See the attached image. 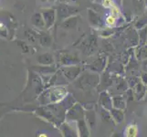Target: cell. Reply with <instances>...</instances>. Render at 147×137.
<instances>
[{
  "label": "cell",
  "instance_id": "8",
  "mask_svg": "<svg viewBox=\"0 0 147 137\" xmlns=\"http://www.w3.org/2000/svg\"><path fill=\"white\" fill-rule=\"evenodd\" d=\"M88 20L90 24L95 28L103 27V18L97 11H94L93 9H88Z\"/></svg>",
  "mask_w": 147,
  "mask_h": 137
},
{
  "label": "cell",
  "instance_id": "14",
  "mask_svg": "<svg viewBox=\"0 0 147 137\" xmlns=\"http://www.w3.org/2000/svg\"><path fill=\"white\" fill-rule=\"evenodd\" d=\"M30 22L38 28H46V24H45L42 13H35L30 18Z\"/></svg>",
  "mask_w": 147,
  "mask_h": 137
},
{
  "label": "cell",
  "instance_id": "19",
  "mask_svg": "<svg viewBox=\"0 0 147 137\" xmlns=\"http://www.w3.org/2000/svg\"><path fill=\"white\" fill-rule=\"evenodd\" d=\"M85 118L90 129H93L96 126V115L94 111H85Z\"/></svg>",
  "mask_w": 147,
  "mask_h": 137
},
{
  "label": "cell",
  "instance_id": "15",
  "mask_svg": "<svg viewBox=\"0 0 147 137\" xmlns=\"http://www.w3.org/2000/svg\"><path fill=\"white\" fill-rule=\"evenodd\" d=\"M133 93L136 100H141L144 97L146 93V88L143 82H139L133 88Z\"/></svg>",
  "mask_w": 147,
  "mask_h": 137
},
{
  "label": "cell",
  "instance_id": "28",
  "mask_svg": "<svg viewBox=\"0 0 147 137\" xmlns=\"http://www.w3.org/2000/svg\"><path fill=\"white\" fill-rule=\"evenodd\" d=\"M146 25H147V18H146V16H144V17H141L138 19V21L135 23V28L138 29H141V28L146 27Z\"/></svg>",
  "mask_w": 147,
  "mask_h": 137
},
{
  "label": "cell",
  "instance_id": "25",
  "mask_svg": "<svg viewBox=\"0 0 147 137\" xmlns=\"http://www.w3.org/2000/svg\"><path fill=\"white\" fill-rule=\"evenodd\" d=\"M139 42L141 45L147 43V26L139 29Z\"/></svg>",
  "mask_w": 147,
  "mask_h": 137
},
{
  "label": "cell",
  "instance_id": "26",
  "mask_svg": "<svg viewBox=\"0 0 147 137\" xmlns=\"http://www.w3.org/2000/svg\"><path fill=\"white\" fill-rule=\"evenodd\" d=\"M140 82V78L138 76H129L127 79V84L130 88L133 89L134 86Z\"/></svg>",
  "mask_w": 147,
  "mask_h": 137
},
{
  "label": "cell",
  "instance_id": "12",
  "mask_svg": "<svg viewBox=\"0 0 147 137\" xmlns=\"http://www.w3.org/2000/svg\"><path fill=\"white\" fill-rule=\"evenodd\" d=\"M100 103L102 106V108L111 111V109L113 107V98H111V95L107 91H103L100 95Z\"/></svg>",
  "mask_w": 147,
  "mask_h": 137
},
{
  "label": "cell",
  "instance_id": "31",
  "mask_svg": "<svg viewBox=\"0 0 147 137\" xmlns=\"http://www.w3.org/2000/svg\"><path fill=\"white\" fill-rule=\"evenodd\" d=\"M111 15H113V16L115 18H118V16L120 15L119 8L116 7H111Z\"/></svg>",
  "mask_w": 147,
  "mask_h": 137
},
{
  "label": "cell",
  "instance_id": "33",
  "mask_svg": "<svg viewBox=\"0 0 147 137\" xmlns=\"http://www.w3.org/2000/svg\"><path fill=\"white\" fill-rule=\"evenodd\" d=\"M19 44L21 45V48H22V49H23V51H24V52H26V53H28V50H29V47H28V46H27L24 42H20Z\"/></svg>",
  "mask_w": 147,
  "mask_h": 137
},
{
  "label": "cell",
  "instance_id": "6",
  "mask_svg": "<svg viewBox=\"0 0 147 137\" xmlns=\"http://www.w3.org/2000/svg\"><path fill=\"white\" fill-rule=\"evenodd\" d=\"M82 72V68L76 65H70V66H64L61 69V74L69 82L77 80V78L80 75Z\"/></svg>",
  "mask_w": 147,
  "mask_h": 137
},
{
  "label": "cell",
  "instance_id": "23",
  "mask_svg": "<svg viewBox=\"0 0 147 137\" xmlns=\"http://www.w3.org/2000/svg\"><path fill=\"white\" fill-rule=\"evenodd\" d=\"M39 43L41 46H43V47H50V46L52 45V38L50 36H49L48 34H41L39 36Z\"/></svg>",
  "mask_w": 147,
  "mask_h": 137
},
{
  "label": "cell",
  "instance_id": "20",
  "mask_svg": "<svg viewBox=\"0 0 147 137\" xmlns=\"http://www.w3.org/2000/svg\"><path fill=\"white\" fill-rule=\"evenodd\" d=\"M136 59L137 60H140V61H143V60L147 59V45L144 44V45H140V47L137 48L136 49Z\"/></svg>",
  "mask_w": 147,
  "mask_h": 137
},
{
  "label": "cell",
  "instance_id": "5",
  "mask_svg": "<svg viewBox=\"0 0 147 137\" xmlns=\"http://www.w3.org/2000/svg\"><path fill=\"white\" fill-rule=\"evenodd\" d=\"M83 118H85V111L79 103H75L66 113V119L68 121H77Z\"/></svg>",
  "mask_w": 147,
  "mask_h": 137
},
{
  "label": "cell",
  "instance_id": "22",
  "mask_svg": "<svg viewBox=\"0 0 147 137\" xmlns=\"http://www.w3.org/2000/svg\"><path fill=\"white\" fill-rule=\"evenodd\" d=\"M37 68H38V69H36L37 72L42 75H52L56 72L55 67H53L52 65H49V66L42 65V66H40V67H37Z\"/></svg>",
  "mask_w": 147,
  "mask_h": 137
},
{
  "label": "cell",
  "instance_id": "38",
  "mask_svg": "<svg viewBox=\"0 0 147 137\" xmlns=\"http://www.w3.org/2000/svg\"><path fill=\"white\" fill-rule=\"evenodd\" d=\"M144 1L145 2V5H146V7H147V0H144Z\"/></svg>",
  "mask_w": 147,
  "mask_h": 137
},
{
  "label": "cell",
  "instance_id": "24",
  "mask_svg": "<svg viewBox=\"0 0 147 137\" xmlns=\"http://www.w3.org/2000/svg\"><path fill=\"white\" fill-rule=\"evenodd\" d=\"M138 134V128L137 125L135 124H130L125 129V135L128 137H134Z\"/></svg>",
  "mask_w": 147,
  "mask_h": 137
},
{
  "label": "cell",
  "instance_id": "29",
  "mask_svg": "<svg viewBox=\"0 0 147 137\" xmlns=\"http://www.w3.org/2000/svg\"><path fill=\"white\" fill-rule=\"evenodd\" d=\"M102 6L105 8H111V7H113V0H102Z\"/></svg>",
  "mask_w": 147,
  "mask_h": 137
},
{
  "label": "cell",
  "instance_id": "35",
  "mask_svg": "<svg viewBox=\"0 0 147 137\" xmlns=\"http://www.w3.org/2000/svg\"><path fill=\"white\" fill-rule=\"evenodd\" d=\"M142 68H143L144 72H147V59L142 61Z\"/></svg>",
  "mask_w": 147,
  "mask_h": 137
},
{
  "label": "cell",
  "instance_id": "3",
  "mask_svg": "<svg viewBox=\"0 0 147 137\" xmlns=\"http://www.w3.org/2000/svg\"><path fill=\"white\" fill-rule=\"evenodd\" d=\"M79 12V9L69 4L60 3L59 6L56 7V14H57V18L59 21H63L67 18L74 16Z\"/></svg>",
  "mask_w": 147,
  "mask_h": 137
},
{
  "label": "cell",
  "instance_id": "30",
  "mask_svg": "<svg viewBox=\"0 0 147 137\" xmlns=\"http://www.w3.org/2000/svg\"><path fill=\"white\" fill-rule=\"evenodd\" d=\"M26 36H27V38L30 40V41H32V42H35V41H36L37 37H36V35H35L32 31H28V32L26 33Z\"/></svg>",
  "mask_w": 147,
  "mask_h": 137
},
{
  "label": "cell",
  "instance_id": "1",
  "mask_svg": "<svg viewBox=\"0 0 147 137\" xmlns=\"http://www.w3.org/2000/svg\"><path fill=\"white\" fill-rule=\"evenodd\" d=\"M68 94V90L62 86H57L49 89V90L43 92L41 96L42 104H50L57 103L59 101H62Z\"/></svg>",
  "mask_w": 147,
  "mask_h": 137
},
{
  "label": "cell",
  "instance_id": "16",
  "mask_svg": "<svg viewBox=\"0 0 147 137\" xmlns=\"http://www.w3.org/2000/svg\"><path fill=\"white\" fill-rule=\"evenodd\" d=\"M38 62L43 66H49L54 64V58L51 54L44 53L38 57Z\"/></svg>",
  "mask_w": 147,
  "mask_h": 137
},
{
  "label": "cell",
  "instance_id": "2",
  "mask_svg": "<svg viewBox=\"0 0 147 137\" xmlns=\"http://www.w3.org/2000/svg\"><path fill=\"white\" fill-rule=\"evenodd\" d=\"M100 82V77L97 73L92 72H84L82 75H80L77 78L76 86L83 90L93 89Z\"/></svg>",
  "mask_w": 147,
  "mask_h": 137
},
{
  "label": "cell",
  "instance_id": "27",
  "mask_svg": "<svg viewBox=\"0 0 147 137\" xmlns=\"http://www.w3.org/2000/svg\"><path fill=\"white\" fill-rule=\"evenodd\" d=\"M105 23H106V25H107L108 27L113 28V27L115 26L116 23H117V18L113 17V15H110V16H108L107 18H105Z\"/></svg>",
  "mask_w": 147,
  "mask_h": 137
},
{
  "label": "cell",
  "instance_id": "7",
  "mask_svg": "<svg viewBox=\"0 0 147 137\" xmlns=\"http://www.w3.org/2000/svg\"><path fill=\"white\" fill-rule=\"evenodd\" d=\"M59 61L63 66L76 65L79 63V58L76 55H73L69 52H61L59 56Z\"/></svg>",
  "mask_w": 147,
  "mask_h": 137
},
{
  "label": "cell",
  "instance_id": "4",
  "mask_svg": "<svg viewBox=\"0 0 147 137\" xmlns=\"http://www.w3.org/2000/svg\"><path fill=\"white\" fill-rule=\"evenodd\" d=\"M98 47V43H97V38H96L94 35H90L89 37H87L85 39H83L82 43L80 44L79 49H80L84 55H92Z\"/></svg>",
  "mask_w": 147,
  "mask_h": 137
},
{
  "label": "cell",
  "instance_id": "11",
  "mask_svg": "<svg viewBox=\"0 0 147 137\" xmlns=\"http://www.w3.org/2000/svg\"><path fill=\"white\" fill-rule=\"evenodd\" d=\"M106 62H107L106 58L105 57H100V58H98L97 59H95L93 62L90 63L88 66V68L90 70L94 72H101L105 68Z\"/></svg>",
  "mask_w": 147,
  "mask_h": 137
},
{
  "label": "cell",
  "instance_id": "34",
  "mask_svg": "<svg viewBox=\"0 0 147 137\" xmlns=\"http://www.w3.org/2000/svg\"><path fill=\"white\" fill-rule=\"evenodd\" d=\"M61 3H66V4H69V5H71V4H74V3H78L80 0H59Z\"/></svg>",
  "mask_w": 147,
  "mask_h": 137
},
{
  "label": "cell",
  "instance_id": "36",
  "mask_svg": "<svg viewBox=\"0 0 147 137\" xmlns=\"http://www.w3.org/2000/svg\"><path fill=\"white\" fill-rule=\"evenodd\" d=\"M39 1H41V2H46V1H48V0H39Z\"/></svg>",
  "mask_w": 147,
  "mask_h": 137
},
{
  "label": "cell",
  "instance_id": "9",
  "mask_svg": "<svg viewBox=\"0 0 147 137\" xmlns=\"http://www.w3.org/2000/svg\"><path fill=\"white\" fill-rule=\"evenodd\" d=\"M41 13L45 20V24H46V28L49 29L50 28H52V26L55 24L56 19H57L56 10L53 8H47L43 10Z\"/></svg>",
  "mask_w": 147,
  "mask_h": 137
},
{
  "label": "cell",
  "instance_id": "21",
  "mask_svg": "<svg viewBox=\"0 0 147 137\" xmlns=\"http://www.w3.org/2000/svg\"><path fill=\"white\" fill-rule=\"evenodd\" d=\"M60 129H61V132L64 136H67V137H74V136H77L78 134V132H75L71 126H69L68 124H63L60 126Z\"/></svg>",
  "mask_w": 147,
  "mask_h": 137
},
{
  "label": "cell",
  "instance_id": "18",
  "mask_svg": "<svg viewBox=\"0 0 147 137\" xmlns=\"http://www.w3.org/2000/svg\"><path fill=\"white\" fill-rule=\"evenodd\" d=\"M113 108L123 111L126 107L125 97H123V96H114L113 98Z\"/></svg>",
  "mask_w": 147,
  "mask_h": 137
},
{
  "label": "cell",
  "instance_id": "32",
  "mask_svg": "<svg viewBox=\"0 0 147 137\" xmlns=\"http://www.w3.org/2000/svg\"><path fill=\"white\" fill-rule=\"evenodd\" d=\"M141 80H142V82H144V84H147V72H144L141 74Z\"/></svg>",
  "mask_w": 147,
  "mask_h": 137
},
{
  "label": "cell",
  "instance_id": "17",
  "mask_svg": "<svg viewBox=\"0 0 147 137\" xmlns=\"http://www.w3.org/2000/svg\"><path fill=\"white\" fill-rule=\"evenodd\" d=\"M111 116L113 120L115 121L116 124H121L123 123V121L124 119V113L123 110H119V109H116V108H111Z\"/></svg>",
  "mask_w": 147,
  "mask_h": 137
},
{
  "label": "cell",
  "instance_id": "13",
  "mask_svg": "<svg viewBox=\"0 0 147 137\" xmlns=\"http://www.w3.org/2000/svg\"><path fill=\"white\" fill-rule=\"evenodd\" d=\"M77 132L80 136L87 137L90 135V127L84 118L77 121Z\"/></svg>",
  "mask_w": 147,
  "mask_h": 137
},
{
  "label": "cell",
  "instance_id": "10",
  "mask_svg": "<svg viewBox=\"0 0 147 137\" xmlns=\"http://www.w3.org/2000/svg\"><path fill=\"white\" fill-rule=\"evenodd\" d=\"M80 21V17L74 15V16H71L64 19L61 22V24H60V27L65 30H72L77 28Z\"/></svg>",
  "mask_w": 147,
  "mask_h": 137
},
{
  "label": "cell",
  "instance_id": "37",
  "mask_svg": "<svg viewBox=\"0 0 147 137\" xmlns=\"http://www.w3.org/2000/svg\"><path fill=\"white\" fill-rule=\"evenodd\" d=\"M48 1H49V2H53V1H56V0H48Z\"/></svg>",
  "mask_w": 147,
  "mask_h": 137
}]
</instances>
